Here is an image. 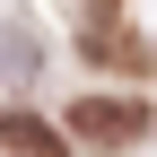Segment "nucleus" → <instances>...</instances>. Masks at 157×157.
I'll return each mask as SVG.
<instances>
[{"label":"nucleus","instance_id":"f03ea898","mask_svg":"<svg viewBox=\"0 0 157 157\" xmlns=\"http://www.w3.org/2000/svg\"><path fill=\"white\" fill-rule=\"evenodd\" d=\"M0 140H9L17 157H61V140H52L44 122H26V113H9V122H0Z\"/></svg>","mask_w":157,"mask_h":157},{"label":"nucleus","instance_id":"f257e3e1","mask_svg":"<svg viewBox=\"0 0 157 157\" xmlns=\"http://www.w3.org/2000/svg\"><path fill=\"white\" fill-rule=\"evenodd\" d=\"M148 131V105H131V96H78L70 105V140H96V148H122Z\"/></svg>","mask_w":157,"mask_h":157}]
</instances>
